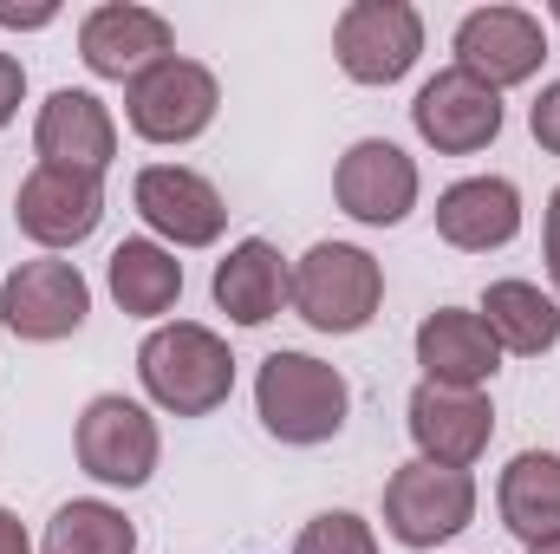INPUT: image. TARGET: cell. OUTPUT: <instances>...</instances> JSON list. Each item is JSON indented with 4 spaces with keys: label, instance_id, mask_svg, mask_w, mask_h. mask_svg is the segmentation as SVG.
I'll use <instances>...</instances> for the list:
<instances>
[{
    "label": "cell",
    "instance_id": "6da1fadb",
    "mask_svg": "<svg viewBox=\"0 0 560 554\" xmlns=\"http://www.w3.org/2000/svg\"><path fill=\"white\" fill-rule=\"evenodd\" d=\"M143 399L170 417H209L235 392V353L215 326L202 320H163L138 346Z\"/></svg>",
    "mask_w": 560,
    "mask_h": 554
},
{
    "label": "cell",
    "instance_id": "7a4b0ae2",
    "mask_svg": "<svg viewBox=\"0 0 560 554\" xmlns=\"http://www.w3.org/2000/svg\"><path fill=\"white\" fill-rule=\"evenodd\" d=\"M255 412H261V430L275 443L313 450V443H332L346 430L352 385L339 366H326L313 353H268L255 372Z\"/></svg>",
    "mask_w": 560,
    "mask_h": 554
},
{
    "label": "cell",
    "instance_id": "3957f363",
    "mask_svg": "<svg viewBox=\"0 0 560 554\" xmlns=\"http://www.w3.org/2000/svg\"><path fill=\"white\" fill-rule=\"evenodd\" d=\"M287 307L313 333H332V339L365 333L378 320V307H385V268L359 242H313L287 268Z\"/></svg>",
    "mask_w": 560,
    "mask_h": 554
},
{
    "label": "cell",
    "instance_id": "277c9868",
    "mask_svg": "<svg viewBox=\"0 0 560 554\" xmlns=\"http://www.w3.org/2000/svg\"><path fill=\"white\" fill-rule=\"evenodd\" d=\"M222 112V85L202 59L170 53L163 66H150L143 79L125 85V125L143 143H196Z\"/></svg>",
    "mask_w": 560,
    "mask_h": 554
},
{
    "label": "cell",
    "instance_id": "5b68a950",
    "mask_svg": "<svg viewBox=\"0 0 560 554\" xmlns=\"http://www.w3.org/2000/svg\"><path fill=\"white\" fill-rule=\"evenodd\" d=\"M72 450H79V470L105 489H143L156 476V457H163V437H156V417L143 412L138 399L125 392H98L79 430H72Z\"/></svg>",
    "mask_w": 560,
    "mask_h": 554
},
{
    "label": "cell",
    "instance_id": "8992f818",
    "mask_svg": "<svg viewBox=\"0 0 560 554\" xmlns=\"http://www.w3.org/2000/svg\"><path fill=\"white\" fill-rule=\"evenodd\" d=\"M332 59L352 85H398L423 59V13L411 0H352L332 20Z\"/></svg>",
    "mask_w": 560,
    "mask_h": 554
},
{
    "label": "cell",
    "instance_id": "52a82bcc",
    "mask_svg": "<svg viewBox=\"0 0 560 554\" xmlns=\"http://www.w3.org/2000/svg\"><path fill=\"white\" fill-rule=\"evenodd\" d=\"M476 522V476L469 470H436V463H405L385 483V535L398 549H436L456 542Z\"/></svg>",
    "mask_w": 560,
    "mask_h": 554
},
{
    "label": "cell",
    "instance_id": "ba28073f",
    "mask_svg": "<svg viewBox=\"0 0 560 554\" xmlns=\"http://www.w3.org/2000/svg\"><path fill=\"white\" fill-rule=\"evenodd\" d=\"M85 313H92V280L79 275V262L39 255V262H20L0 280V326L26 346L72 339L85 326Z\"/></svg>",
    "mask_w": 560,
    "mask_h": 554
},
{
    "label": "cell",
    "instance_id": "9c48e42d",
    "mask_svg": "<svg viewBox=\"0 0 560 554\" xmlns=\"http://www.w3.org/2000/svg\"><path fill=\"white\" fill-rule=\"evenodd\" d=\"M131 203L163 249H215L229 229L222 189L189 163H143L138 183H131Z\"/></svg>",
    "mask_w": 560,
    "mask_h": 554
},
{
    "label": "cell",
    "instance_id": "30bf717a",
    "mask_svg": "<svg viewBox=\"0 0 560 554\" xmlns=\"http://www.w3.org/2000/svg\"><path fill=\"white\" fill-rule=\"evenodd\" d=\"M456 72L482 79L489 92H509V85H528L548 59V33H541V13L528 7H476L456 20Z\"/></svg>",
    "mask_w": 560,
    "mask_h": 554
},
{
    "label": "cell",
    "instance_id": "8fae6325",
    "mask_svg": "<svg viewBox=\"0 0 560 554\" xmlns=\"http://www.w3.org/2000/svg\"><path fill=\"white\" fill-rule=\"evenodd\" d=\"M13 222L26 242H39L46 255L59 249H79L98 235L105 222V176H85V170H52V163H33L13 189Z\"/></svg>",
    "mask_w": 560,
    "mask_h": 554
},
{
    "label": "cell",
    "instance_id": "7c38bea8",
    "mask_svg": "<svg viewBox=\"0 0 560 554\" xmlns=\"http://www.w3.org/2000/svg\"><path fill=\"white\" fill-rule=\"evenodd\" d=\"M418 189H423L418 157H405L392 138H359L339 157V170H332L339 209L352 222H365V229H398L418 209Z\"/></svg>",
    "mask_w": 560,
    "mask_h": 554
},
{
    "label": "cell",
    "instance_id": "4fadbf2b",
    "mask_svg": "<svg viewBox=\"0 0 560 554\" xmlns=\"http://www.w3.org/2000/svg\"><path fill=\"white\" fill-rule=\"evenodd\" d=\"M411 125L436 157H476L502 138V92H489L482 79L443 66L436 79H423L411 99Z\"/></svg>",
    "mask_w": 560,
    "mask_h": 554
},
{
    "label": "cell",
    "instance_id": "5bb4252c",
    "mask_svg": "<svg viewBox=\"0 0 560 554\" xmlns=\"http://www.w3.org/2000/svg\"><path fill=\"white\" fill-rule=\"evenodd\" d=\"M176 53V26L156 13V7H138V0H105L79 20V59L98 72V79H118L131 85L150 66H163Z\"/></svg>",
    "mask_w": 560,
    "mask_h": 554
},
{
    "label": "cell",
    "instance_id": "9a60e30c",
    "mask_svg": "<svg viewBox=\"0 0 560 554\" xmlns=\"http://www.w3.org/2000/svg\"><path fill=\"white\" fill-rule=\"evenodd\" d=\"M405 424H411V443H418V463H436V470H469L489 437H495V405L489 392H443V385H423L405 405Z\"/></svg>",
    "mask_w": 560,
    "mask_h": 554
},
{
    "label": "cell",
    "instance_id": "2e32d148",
    "mask_svg": "<svg viewBox=\"0 0 560 554\" xmlns=\"http://www.w3.org/2000/svg\"><path fill=\"white\" fill-rule=\"evenodd\" d=\"M33 150L39 163L52 170H85V176H105L112 157H118V118L98 92H79V85H59L39 118H33Z\"/></svg>",
    "mask_w": 560,
    "mask_h": 554
},
{
    "label": "cell",
    "instance_id": "e0dca14e",
    "mask_svg": "<svg viewBox=\"0 0 560 554\" xmlns=\"http://www.w3.org/2000/svg\"><path fill=\"white\" fill-rule=\"evenodd\" d=\"M411 346H418L423 385H443V392H489V379L502 372V346L489 339V326H482L476 307H436V313H423Z\"/></svg>",
    "mask_w": 560,
    "mask_h": 554
},
{
    "label": "cell",
    "instance_id": "ac0fdd59",
    "mask_svg": "<svg viewBox=\"0 0 560 554\" xmlns=\"http://www.w3.org/2000/svg\"><path fill=\"white\" fill-rule=\"evenodd\" d=\"M436 235L463 255L509 249L522 235V189L509 176H463L436 196Z\"/></svg>",
    "mask_w": 560,
    "mask_h": 554
},
{
    "label": "cell",
    "instance_id": "d6986e66",
    "mask_svg": "<svg viewBox=\"0 0 560 554\" xmlns=\"http://www.w3.org/2000/svg\"><path fill=\"white\" fill-rule=\"evenodd\" d=\"M495 509H502V529L522 549H555L560 542V457L555 450L509 457V470L495 483Z\"/></svg>",
    "mask_w": 560,
    "mask_h": 554
},
{
    "label": "cell",
    "instance_id": "ffe728a7",
    "mask_svg": "<svg viewBox=\"0 0 560 554\" xmlns=\"http://www.w3.org/2000/svg\"><path fill=\"white\" fill-rule=\"evenodd\" d=\"M287 268H293V262H280V249L268 235H248V242H235V249L215 262L209 293H215V307H222L235 326H268L280 307H287Z\"/></svg>",
    "mask_w": 560,
    "mask_h": 554
},
{
    "label": "cell",
    "instance_id": "44dd1931",
    "mask_svg": "<svg viewBox=\"0 0 560 554\" xmlns=\"http://www.w3.org/2000/svg\"><path fill=\"white\" fill-rule=\"evenodd\" d=\"M476 313H482L489 339L515 359H541V353L560 346V300L541 293L535 280H489Z\"/></svg>",
    "mask_w": 560,
    "mask_h": 554
},
{
    "label": "cell",
    "instance_id": "7402d4cb",
    "mask_svg": "<svg viewBox=\"0 0 560 554\" xmlns=\"http://www.w3.org/2000/svg\"><path fill=\"white\" fill-rule=\"evenodd\" d=\"M105 287H112V300H118L131 320H156V326H163V313L183 300V262H176V249H163L156 235H131V242L112 249Z\"/></svg>",
    "mask_w": 560,
    "mask_h": 554
},
{
    "label": "cell",
    "instance_id": "603a6c76",
    "mask_svg": "<svg viewBox=\"0 0 560 554\" xmlns=\"http://www.w3.org/2000/svg\"><path fill=\"white\" fill-rule=\"evenodd\" d=\"M39 554H138V522H131L118 503L79 496V503H66V509L46 522Z\"/></svg>",
    "mask_w": 560,
    "mask_h": 554
},
{
    "label": "cell",
    "instance_id": "cb8c5ba5",
    "mask_svg": "<svg viewBox=\"0 0 560 554\" xmlns=\"http://www.w3.org/2000/svg\"><path fill=\"white\" fill-rule=\"evenodd\" d=\"M293 554H378V529L352 509H326L293 535Z\"/></svg>",
    "mask_w": 560,
    "mask_h": 554
},
{
    "label": "cell",
    "instance_id": "d4e9b609",
    "mask_svg": "<svg viewBox=\"0 0 560 554\" xmlns=\"http://www.w3.org/2000/svg\"><path fill=\"white\" fill-rule=\"evenodd\" d=\"M528 131H535V143H541L548 157H560V79L541 85V99L528 105Z\"/></svg>",
    "mask_w": 560,
    "mask_h": 554
},
{
    "label": "cell",
    "instance_id": "484cf974",
    "mask_svg": "<svg viewBox=\"0 0 560 554\" xmlns=\"http://www.w3.org/2000/svg\"><path fill=\"white\" fill-rule=\"evenodd\" d=\"M20 99H26V66L13 53H0V131L20 118Z\"/></svg>",
    "mask_w": 560,
    "mask_h": 554
},
{
    "label": "cell",
    "instance_id": "4316f807",
    "mask_svg": "<svg viewBox=\"0 0 560 554\" xmlns=\"http://www.w3.org/2000/svg\"><path fill=\"white\" fill-rule=\"evenodd\" d=\"M541 255H548V280H555V300H560V189L548 196V216H541Z\"/></svg>",
    "mask_w": 560,
    "mask_h": 554
},
{
    "label": "cell",
    "instance_id": "83f0119b",
    "mask_svg": "<svg viewBox=\"0 0 560 554\" xmlns=\"http://www.w3.org/2000/svg\"><path fill=\"white\" fill-rule=\"evenodd\" d=\"M52 20H59V7H52V0H39V7H7V0H0V26L39 33V26H52Z\"/></svg>",
    "mask_w": 560,
    "mask_h": 554
},
{
    "label": "cell",
    "instance_id": "f1b7e54d",
    "mask_svg": "<svg viewBox=\"0 0 560 554\" xmlns=\"http://www.w3.org/2000/svg\"><path fill=\"white\" fill-rule=\"evenodd\" d=\"M0 554H33V542H26V529H20L13 509H0Z\"/></svg>",
    "mask_w": 560,
    "mask_h": 554
},
{
    "label": "cell",
    "instance_id": "f546056e",
    "mask_svg": "<svg viewBox=\"0 0 560 554\" xmlns=\"http://www.w3.org/2000/svg\"><path fill=\"white\" fill-rule=\"evenodd\" d=\"M548 20H555V26H560V0H548Z\"/></svg>",
    "mask_w": 560,
    "mask_h": 554
},
{
    "label": "cell",
    "instance_id": "4dcf8cb0",
    "mask_svg": "<svg viewBox=\"0 0 560 554\" xmlns=\"http://www.w3.org/2000/svg\"><path fill=\"white\" fill-rule=\"evenodd\" d=\"M528 554H560V542H555V549H528Z\"/></svg>",
    "mask_w": 560,
    "mask_h": 554
}]
</instances>
